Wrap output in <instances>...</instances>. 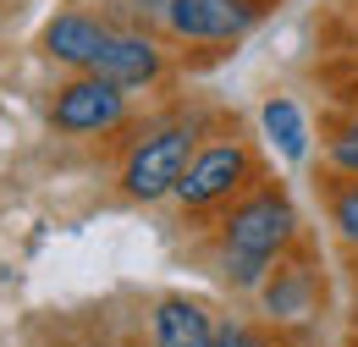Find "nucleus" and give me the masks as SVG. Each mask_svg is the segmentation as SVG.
Returning a JSON list of instances; mask_svg holds the SVG:
<instances>
[{
	"label": "nucleus",
	"mask_w": 358,
	"mask_h": 347,
	"mask_svg": "<svg viewBox=\"0 0 358 347\" xmlns=\"http://www.w3.org/2000/svg\"><path fill=\"white\" fill-rule=\"evenodd\" d=\"M50 116H55L61 132H105L127 116V94H122V83H110V78L94 72V78H78V83L61 88Z\"/></svg>",
	"instance_id": "7ed1b4c3"
},
{
	"label": "nucleus",
	"mask_w": 358,
	"mask_h": 347,
	"mask_svg": "<svg viewBox=\"0 0 358 347\" xmlns=\"http://www.w3.org/2000/svg\"><path fill=\"white\" fill-rule=\"evenodd\" d=\"M331 160H336L342 171H353V176H358V122H353L348 132H342L336 143H331Z\"/></svg>",
	"instance_id": "ddd939ff"
},
{
	"label": "nucleus",
	"mask_w": 358,
	"mask_h": 347,
	"mask_svg": "<svg viewBox=\"0 0 358 347\" xmlns=\"http://www.w3.org/2000/svg\"><path fill=\"white\" fill-rule=\"evenodd\" d=\"M265 132L281 143L287 160H303V149H309V127H303V111H298L292 99H270V105H265Z\"/></svg>",
	"instance_id": "1a4fd4ad"
},
{
	"label": "nucleus",
	"mask_w": 358,
	"mask_h": 347,
	"mask_svg": "<svg viewBox=\"0 0 358 347\" xmlns=\"http://www.w3.org/2000/svg\"><path fill=\"white\" fill-rule=\"evenodd\" d=\"M105 44H110V28H99L94 17H55L45 28V50L55 61H66V66H89L94 72Z\"/></svg>",
	"instance_id": "423d86ee"
},
{
	"label": "nucleus",
	"mask_w": 358,
	"mask_h": 347,
	"mask_svg": "<svg viewBox=\"0 0 358 347\" xmlns=\"http://www.w3.org/2000/svg\"><path fill=\"white\" fill-rule=\"evenodd\" d=\"M292 204L281 193H259L248 204H237L226 220V254H248V260H275V248L292 237Z\"/></svg>",
	"instance_id": "f257e3e1"
},
{
	"label": "nucleus",
	"mask_w": 358,
	"mask_h": 347,
	"mask_svg": "<svg viewBox=\"0 0 358 347\" xmlns=\"http://www.w3.org/2000/svg\"><path fill=\"white\" fill-rule=\"evenodd\" d=\"M94 72L110 78V83H122V88L149 83V78H160V50L143 34H110V44H105V55H99Z\"/></svg>",
	"instance_id": "0eeeda50"
},
{
	"label": "nucleus",
	"mask_w": 358,
	"mask_h": 347,
	"mask_svg": "<svg viewBox=\"0 0 358 347\" xmlns=\"http://www.w3.org/2000/svg\"><path fill=\"white\" fill-rule=\"evenodd\" d=\"M127 6H133V11H166L171 0H127Z\"/></svg>",
	"instance_id": "2eb2a0df"
},
{
	"label": "nucleus",
	"mask_w": 358,
	"mask_h": 347,
	"mask_svg": "<svg viewBox=\"0 0 358 347\" xmlns=\"http://www.w3.org/2000/svg\"><path fill=\"white\" fill-rule=\"evenodd\" d=\"M215 347H265L254 331H243V325H221L215 331Z\"/></svg>",
	"instance_id": "4468645a"
},
{
	"label": "nucleus",
	"mask_w": 358,
	"mask_h": 347,
	"mask_svg": "<svg viewBox=\"0 0 358 347\" xmlns=\"http://www.w3.org/2000/svg\"><path fill=\"white\" fill-rule=\"evenodd\" d=\"M160 17L171 22L177 39H237L254 28L248 0H171Z\"/></svg>",
	"instance_id": "20e7f679"
},
{
	"label": "nucleus",
	"mask_w": 358,
	"mask_h": 347,
	"mask_svg": "<svg viewBox=\"0 0 358 347\" xmlns=\"http://www.w3.org/2000/svg\"><path fill=\"white\" fill-rule=\"evenodd\" d=\"M155 342L160 347H215V325L210 314L187 298H166L155 309Z\"/></svg>",
	"instance_id": "6e6552de"
},
{
	"label": "nucleus",
	"mask_w": 358,
	"mask_h": 347,
	"mask_svg": "<svg viewBox=\"0 0 358 347\" xmlns=\"http://www.w3.org/2000/svg\"><path fill=\"white\" fill-rule=\"evenodd\" d=\"M243 182H248V155H243L237 143H215V149H204L199 160H187L177 193H182V204H215V199H226V193L243 187Z\"/></svg>",
	"instance_id": "39448f33"
},
{
	"label": "nucleus",
	"mask_w": 358,
	"mask_h": 347,
	"mask_svg": "<svg viewBox=\"0 0 358 347\" xmlns=\"http://www.w3.org/2000/svg\"><path fill=\"white\" fill-rule=\"evenodd\" d=\"M182 171H187V132L182 127H166L155 132V138H143L133 149V160H127V171H122V182H127V193L133 199H160V193H177Z\"/></svg>",
	"instance_id": "f03ea898"
},
{
	"label": "nucleus",
	"mask_w": 358,
	"mask_h": 347,
	"mask_svg": "<svg viewBox=\"0 0 358 347\" xmlns=\"http://www.w3.org/2000/svg\"><path fill=\"white\" fill-rule=\"evenodd\" d=\"M331 220L342 226V237H348V243H358V182L336 193V204H331Z\"/></svg>",
	"instance_id": "9b49d317"
},
{
	"label": "nucleus",
	"mask_w": 358,
	"mask_h": 347,
	"mask_svg": "<svg viewBox=\"0 0 358 347\" xmlns=\"http://www.w3.org/2000/svg\"><path fill=\"white\" fill-rule=\"evenodd\" d=\"M265 264H270V260H248V254H226V276H237L243 287H259V281H265Z\"/></svg>",
	"instance_id": "f8f14e48"
},
{
	"label": "nucleus",
	"mask_w": 358,
	"mask_h": 347,
	"mask_svg": "<svg viewBox=\"0 0 358 347\" xmlns=\"http://www.w3.org/2000/svg\"><path fill=\"white\" fill-rule=\"evenodd\" d=\"M265 304L270 314H281V320H298V314H309V276L303 270H287V276H275L265 287Z\"/></svg>",
	"instance_id": "9d476101"
}]
</instances>
